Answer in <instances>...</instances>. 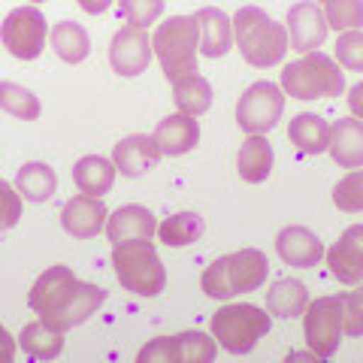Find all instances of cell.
Instances as JSON below:
<instances>
[{
  "label": "cell",
  "instance_id": "obj_1",
  "mask_svg": "<svg viewBox=\"0 0 363 363\" xmlns=\"http://www.w3.org/2000/svg\"><path fill=\"white\" fill-rule=\"evenodd\" d=\"M28 303L52 327L73 330L106 303V291L94 281H79L70 267L58 264L40 272V279L33 281L28 294Z\"/></svg>",
  "mask_w": 363,
  "mask_h": 363
},
{
  "label": "cell",
  "instance_id": "obj_2",
  "mask_svg": "<svg viewBox=\"0 0 363 363\" xmlns=\"http://www.w3.org/2000/svg\"><path fill=\"white\" fill-rule=\"evenodd\" d=\"M233 21V43L242 52V58L252 67H272L279 64L291 49L288 28L269 18L260 6L236 9Z\"/></svg>",
  "mask_w": 363,
  "mask_h": 363
},
{
  "label": "cell",
  "instance_id": "obj_3",
  "mask_svg": "<svg viewBox=\"0 0 363 363\" xmlns=\"http://www.w3.org/2000/svg\"><path fill=\"white\" fill-rule=\"evenodd\" d=\"M269 276V260L260 248H240L224 255L203 269L200 288L212 300H230L236 294H248L260 288Z\"/></svg>",
  "mask_w": 363,
  "mask_h": 363
},
{
  "label": "cell",
  "instance_id": "obj_4",
  "mask_svg": "<svg viewBox=\"0 0 363 363\" xmlns=\"http://www.w3.org/2000/svg\"><path fill=\"white\" fill-rule=\"evenodd\" d=\"M152 49L169 82H176V79L188 73H197V55H200L197 16H173L161 21L152 37Z\"/></svg>",
  "mask_w": 363,
  "mask_h": 363
},
{
  "label": "cell",
  "instance_id": "obj_5",
  "mask_svg": "<svg viewBox=\"0 0 363 363\" xmlns=\"http://www.w3.org/2000/svg\"><path fill=\"white\" fill-rule=\"evenodd\" d=\"M281 91L294 100H321L339 97L345 91V76L339 64L324 52H306L291 61L281 73Z\"/></svg>",
  "mask_w": 363,
  "mask_h": 363
},
{
  "label": "cell",
  "instance_id": "obj_6",
  "mask_svg": "<svg viewBox=\"0 0 363 363\" xmlns=\"http://www.w3.org/2000/svg\"><path fill=\"white\" fill-rule=\"evenodd\" d=\"M112 267L124 291L140 297H157L167 288V269L152 240H130L112 248Z\"/></svg>",
  "mask_w": 363,
  "mask_h": 363
},
{
  "label": "cell",
  "instance_id": "obj_7",
  "mask_svg": "<svg viewBox=\"0 0 363 363\" xmlns=\"http://www.w3.org/2000/svg\"><path fill=\"white\" fill-rule=\"evenodd\" d=\"M272 315L252 303H230L212 315V336L230 354H248L269 333Z\"/></svg>",
  "mask_w": 363,
  "mask_h": 363
},
{
  "label": "cell",
  "instance_id": "obj_8",
  "mask_svg": "<svg viewBox=\"0 0 363 363\" xmlns=\"http://www.w3.org/2000/svg\"><path fill=\"white\" fill-rule=\"evenodd\" d=\"M218 354L215 336H206L200 330H185L176 336H157L149 339L136 360L140 363H212Z\"/></svg>",
  "mask_w": 363,
  "mask_h": 363
},
{
  "label": "cell",
  "instance_id": "obj_9",
  "mask_svg": "<svg viewBox=\"0 0 363 363\" xmlns=\"http://www.w3.org/2000/svg\"><path fill=\"white\" fill-rule=\"evenodd\" d=\"M285 112V91L276 82H255L236 104V121L248 136H264L279 124Z\"/></svg>",
  "mask_w": 363,
  "mask_h": 363
},
{
  "label": "cell",
  "instance_id": "obj_10",
  "mask_svg": "<svg viewBox=\"0 0 363 363\" xmlns=\"http://www.w3.org/2000/svg\"><path fill=\"white\" fill-rule=\"evenodd\" d=\"M303 333L306 345H309L318 357H333L339 342H342V300L336 297H321L312 300L303 312Z\"/></svg>",
  "mask_w": 363,
  "mask_h": 363
},
{
  "label": "cell",
  "instance_id": "obj_11",
  "mask_svg": "<svg viewBox=\"0 0 363 363\" xmlns=\"http://www.w3.org/2000/svg\"><path fill=\"white\" fill-rule=\"evenodd\" d=\"M45 33H49V25H45V16L37 6H18L0 25V43L13 58L33 61L43 55Z\"/></svg>",
  "mask_w": 363,
  "mask_h": 363
},
{
  "label": "cell",
  "instance_id": "obj_12",
  "mask_svg": "<svg viewBox=\"0 0 363 363\" xmlns=\"http://www.w3.org/2000/svg\"><path fill=\"white\" fill-rule=\"evenodd\" d=\"M152 40L145 28H133V25H124L121 30H116V37L109 43V67L112 73H118L124 79H133L145 73V67L152 64Z\"/></svg>",
  "mask_w": 363,
  "mask_h": 363
},
{
  "label": "cell",
  "instance_id": "obj_13",
  "mask_svg": "<svg viewBox=\"0 0 363 363\" xmlns=\"http://www.w3.org/2000/svg\"><path fill=\"white\" fill-rule=\"evenodd\" d=\"M327 37V18L315 0H300L288 9V40L300 55L315 52Z\"/></svg>",
  "mask_w": 363,
  "mask_h": 363
},
{
  "label": "cell",
  "instance_id": "obj_14",
  "mask_svg": "<svg viewBox=\"0 0 363 363\" xmlns=\"http://www.w3.org/2000/svg\"><path fill=\"white\" fill-rule=\"evenodd\" d=\"M106 218H109V212L104 203H100V197H91V194L79 191L76 197L64 203L61 227L70 236H76V240H91V236L106 230Z\"/></svg>",
  "mask_w": 363,
  "mask_h": 363
},
{
  "label": "cell",
  "instance_id": "obj_15",
  "mask_svg": "<svg viewBox=\"0 0 363 363\" xmlns=\"http://www.w3.org/2000/svg\"><path fill=\"white\" fill-rule=\"evenodd\" d=\"M327 267L342 285H354V281L363 279V224H351L327 248Z\"/></svg>",
  "mask_w": 363,
  "mask_h": 363
},
{
  "label": "cell",
  "instance_id": "obj_16",
  "mask_svg": "<svg viewBox=\"0 0 363 363\" xmlns=\"http://www.w3.org/2000/svg\"><path fill=\"white\" fill-rule=\"evenodd\" d=\"M161 145H157L155 136H145V133H133V136H124V140L112 149V164H116L118 173L130 176V179H140L145 176L149 169L157 167L161 161Z\"/></svg>",
  "mask_w": 363,
  "mask_h": 363
},
{
  "label": "cell",
  "instance_id": "obj_17",
  "mask_svg": "<svg viewBox=\"0 0 363 363\" xmlns=\"http://www.w3.org/2000/svg\"><path fill=\"white\" fill-rule=\"evenodd\" d=\"M276 252L279 257L285 260L288 267H297V269H309L318 267L324 257V245L321 240L309 230V227H300V224H291L285 230H279L276 236Z\"/></svg>",
  "mask_w": 363,
  "mask_h": 363
},
{
  "label": "cell",
  "instance_id": "obj_18",
  "mask_svg": "<svg viewBox=\"0 0 363 363\" xmlns=\"http://www.w3.org/2000/svg\"><path fill=\"white\" fill-rule=\"evenodd\" d=\"M155 233H157L155 215L145 209V206H136V203L118 206L106 218V236H109L112 245L130 242V240H152Z\"/></svg>",
  "mask_w": 363,
  "mask_h": 363
},
{
  "label": "cell",
  "instance_id": "obj_19",
  "mask_svg": "<svg viewBox=\"0 0 363 363\" xmlns=\"http://www.w3.org/2000/svg\"><path fill=\"white\" fill-rule=\"evenodd\" d=\"M330 157L345 169L363 167V121L348 116L330 124V145H327Z\"/></svg>",
  "mask_w": 363,
  "mask_h": 363
},
{
  "label": "cell",
  "instance_id": "obj_20",
  "mask_svg": "<svg viewBox=\"0 0 363 363\" xmlns=\"http://www.w3.org/2000/svg\"><path fill=\"white\" fill-rule=\"evenodd\" d=\"M152 136L157 140L164 155L182 157L200 143V124L188 112H176V116H167L164 121H157V130Z\"/></svg>",
  "mask_w": 363,
  "mask_h": 363
},
{
  "label": "cell",
  "instance_id": "obj_21",
  "mask_svg": "<svg viewBox=\"0 0 363 363\" xmlns=\"http://www.w3.org/2000/svg\"><path fill=\"white\" fill-rule=\"evenodd\" d=\"M194 16H197V25H200V55H206V58H221V55L230 52L233 21L227 18L218 6H203Z\"/></svg>",
  "mask_w": 363,
  "mask_h": 363
},
{
  "label": "cell",
  "instance_id": "obj_22",
  "mask_svg": "<svg viewBox=\"0 0 363 363\" xmlns=\"http://www.w3.org/2000/svg\"><path fill=\"white\" fill-rule=\"evenodd\" d=\"M116 164L109 157H100V155H85L79 157L73 164V182L82 194H91V197H104L109 194L112 182H116Z\"/></svg>",
  "mask_w": 363,
  "mask_h": 363
},
{
  "label": "cell",
  "instance_id": "obj_23",
  "mask_svg": "<svg viewBox=\"0 0 363 363\" xmlns=\"http://www.w3.org/2000/svg\"><path fill=\"white\" fill-rule=\"evenodd\" d=\"M272 164H276V152H272L267 136H248L240 149V157H236V169H240V176L248 185L267 182L272 173Z\"/></svg>",
  "mask_w": 363,
  "mask_h": 363
},
{
  "label": "cell",
  "instance_id": "obj_24",
  "mask_svg": "<svg viewBox=\"0 0 363 363\" xmlns=\"http://www.w3.org/2000/svg\"><path fill=\"white\" fill-rule=\"evenodd\" d=\"M18 345L33 360H55L64 351V330L52 327L49 321H33L18 333Z\"/></svg>",
  "mask_w": 363,
  "mask_h": 363
},
{
  "label": "cell",
  "instance_id": "obj_25",
  "mask_svg": "<svg viewBox=\"0 0 363 363\" xmlns=\"http://www.w3.org/2000/svg\"><path fill=\"white\" fill-rule=\"evenodd\" d=\"M288 136L303 155H324L330 145V124L315 112H303L288 124Z\"/></svg>",
  "mask_w": 363,
  "mask_h": 363
},
{
  "label": "cell",
  "instance_id": "obj_26",
  "mask_svg": "<svg viewBox=\"0 0 363 363\" xmlns=\"http://www.w3.org/2000/svg\"><path fill=\"white\" fill-rule=\"evenodd\" d=\"M16 191L33 203H45V200L55 197V191H58V173H55L49 164L30 161L16 173Z\"/></svg>",
  "mask_w": 363,
  "mask_h": 363
},
{
  "label": "cell",
  "instance_id": "obj_27",
  "mask_svg": "<svg viewBox=\"0 0 363 363\" xmlns=\"http://www.w3.org/2000/svg\"><path fill=\"white\" fill-rule=\"evenodd\" d=\"M52 49L64 64H82L91 52V37L79 21H58L49 33Z\"/></svg>",
  "mask_w": 363,
  "mask_h": 363
},
{
  "label": "cell",
  "instance_id": "obj_28",
  "mask_svg": "<svg viewBox=\"0 0 363 363\" xmlns=\"http://www.w3.org/2000/svg\"><path fill=\"white\" fill-rule=\"evenodd\" d=\"M309 306V288L297 279H279L276 285L267 291V309L269 315L279 318H297Z\"/></svg>",
  "mask_w": 363,
  "mask_h": 363
},
{
  "label": "cell",
  "instance_id": "obj_29",
  "mask_svg": "<svg viewBox=\"0 0 363 363\" xmlns=\"http://www.w3.org/2000/svg\"><path fill=\"white\" fill-rule=\"evenodd\" d=\"M173 104L179 112H188V116L197 118L212 106V85L200 73L182 76L173 82Z\"/></svg>",
  "mask_w": 363,
  "mask_h": 363
},
{
  "label": "cell",
  "instance_id": "obj_30",
  "mask_svg": "<svg viewBox=\"0 0 363 363\" xmlns=\"http://www.w3.org/2000/svg\"><path fill=\"white\" fill-rule=\"evenodd\" d=\"M203 236V218L197 212H176L157 224V240L169 248L194 245Z\"/></svg>",
  "mask_w": 363,
  "mask_h": 363
},
{
  "label": "cell",
  "instance_id": "obj_31",
  "mask_svg": "<svg viewBox=\"0 0 363 363\" xmlns=\"http://www.w3.org/2000/svg\"><path fill=\"white\" fill-rule=\"evenodd\" d=\"M0 109L21 121H33V118H40V112H43L40 97L33 94L30 88L18 85V82H6V79L0 82Z\"/></svg>",
  "mask_w": 363,
  "mask_h": 363
},
{
  "label": "cell",
  "instance_id": "obj_32",
  "mask_svg": "<svg viewBox=\"0 0 363 363\" xmlns=\"http://www.w3.org/2000/svg\"><path fill=\"white\" fill-rule=\"evenodd\" d=\"M327 18V28L342 30H360L363 25V0H315Z\"/></svg>",
  "mask_w": 363,
  "mask_h": 363
},
{
  "label": "cell",
  "instance_id": "obj_33",
  "mask_svg": "<svg viewBox=\"0 0 363 363\" xmlns=\"http://www.w3.org/2000/svg\"><path fill=\"white\" fill-rule=\"evenodd\" d=\"M333 203L342 212H363V169H351L333 188Z\"/></svg>",
  "mask_w": 363,
  "mask_h": 363
},
{
  "label": "cell",
  "instance_id": "obj_34",
  "mask_svg": "<svg viewBox=\"0 0 363 363\" xmlns=\"http://www.w3.org/2000/svg\"><path fill=\"white\" fill-rule=\"evenodd\" d=\"M118 9L128 25L133 28H149L164 13V0H118Z\"/></svg>",
  "mask_w": 363,
  "mask_h": 363
},
{
  "label": "cell",
  "instance_id": "obj_35",
  "mask_svg": "<svg viewBox=\"0 0 363 363\" xmlns=\"http://www.w3.org/2000/svg\"><path fill=\"white\" fill-rule=\"evenodd\" d=\"M336 61L345 70L363 73V30H342L336 40Z\"/></svg>",
  "mask_w": 363,
  "mask_h": 363
},
{
  "label": "cell",
  "instance_id": "obj_36",
  "mask_svg": "<svg viewBox=\"0 0 363 363\" xmlns=\"http://www.w3.org/2000/svg\"><path fill=\"white\" fill-rule=\"evenodd\" d=\"M339 300H342V330H345V336H351V339L363 336V285L354 288V291L339 294Z\"/></svg>",
  "mask_w": 363,
  "mask_h": 363
},
{
  "label": "cell",
  "instance_id": "obj_37",
  "mask_svg": "<svg viewBox=\"0 0 363 363\" xmlns=\"http://www.w3.org/2000/svg\"><path fill=\"white\" fill-rule=\"evenodd\" d=\"M18 218H21V194L9 182L0 179V230L16 227Z\"/></svg>",
  "mask_w": 363,
  "mask_h": 363
},
{
  "label": "cell",
  "instance_id": "obj_38",
  "mask_svg": "<svg viewBox=\"0 0 363 363\" xmlns=\"http://www.w3.org/2000/svg\"><path fill=\"white\" fill-rule=\"evenodd\" d=\"M16 351H18V342L13 339V333L6 330L4 324H0V363H9L16 357Z\"/></svg>",
  "mask_w": 363,
  "mask_h": 363
},
{
  "label": "cell",
  "instance_id": "obj_39",
  "mask_svg": "<svg viewBox=\"0 0 363 363\" xmlns=\"http://www.w3.org/2000/svg\"><path fill=\"white\" fill-rule=\"evenodd\" d=\"M345 100H348V109H351V116L363 121V82H357L354 88H351Z\"/></svg>",
  "mask_w": 363,
  "mask_h": 363
},
{
  "label": "cell",
  "instance_id": "obj_40",
  "mask_svg": "<svg viewBox=\"0 0 363 363\" xmlns=\"http://www.w3.org/2000/svg\"><path fill=\"white\" fill-rule=\"evenodd\" d=\"M76 4L91 16H100V13H106V9L112 6V0H76Z\"/></svg>",
  "mask_w": 363,
  "mask_h": 363
},
{
  "label": "cell",
  "instance_id": "obj_41",
  "mask_svg": "<svg viewBox=\"0 0 363 363\" xmlns=\"http://www.w3.org/2000/svg\"><path fill=\"white\" fill-rule=\"evenodd\" d=\"M37 4H43V0H33V6H37Z\"/></svg>",
  "mask_w": 363,
  "mask_h": 363
}]
</instances>
